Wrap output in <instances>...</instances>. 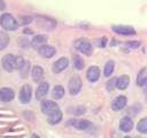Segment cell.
I'll return each instance as SVG.
<instances>
[{"label": "cell", "instance_id": "1", "mask_svg": "<svg viewBox=\"0 0 147 138\" xmlns=\"http://www.w3.org/2000/svg\"><path fill=\"white\" fill-rule=\"evenodd\" d=\"M0 24H1V26L5 30H8V31H14L18 26V22L9 13H5V14L1 15V17H0Z\"/></svg>", "mask_w": 147, "mask_h": 138}, {"label": "cell", "instance_id": "2", "mask_svg": "<svg viewBox=\"0 0 147 138\" xmlns=\"http://www.w3.org/2000/svg\"><path fill=\"white\" fill-rule=\"evenodd\" d=\"M1 64L6 71H13V70L17 69V56H15L13 54H7L2 57Z\"/></svg>", "mask_w": 147, "mask_h": 138}, {"label": "cell", "instance_id": "3", "mask_svg": "<svg viewBox=\"0 0 147 138\" xmlns=\"http://www.w3.org/2000/svg\"><path fill=\"white\" fill-rule=\"evenodd\" d=\"M40 109L44 114H46L47 116L56 113L57 110H60L59 108V105L55 102V101H52V100H44L41 101V105H40Z\"/></svg>", "mask_w": 147, "mask_h": 138}, {"label": "cell", "instance_id": "4", "mask_svg": "<svg viewBox=\"0 0 147 138\" xmlns=\"http://www.w3.org/2000/svg\"><path fill=\"white\" fill-rule=\"evenodd\" d=\"M75 48L77 51H79L80 53L85 54V55H91L92 54V51H93L91 43L87 41L86 39H83V38L82 39H77L75 41Z\"/></svg>", "mask_w": 147, "mask_h": 138}, {"label": "cell", "instance_id": "5", "mask_svg": "<svg viewBox=\"0 0 147 138\" xmlns=\"http://www.w3.org/2000/svg\"><path fill=\"white\" fill-rule=\"evenodd\" d=\"M31 97H32V89L29 84H24L21 90H20V94H18V99L22 103H28L30 102L31 100Z\"/></svg>", "mask_w": 147, "mask_h": 138}, {"label": "cell", "instance_id": "6", "mask_svg": "<svg viewBox=\"0 0 147 138\" xmlns=\"http://www.w3.org/2000/svg\"><path fill=\"white\" fill-rule=\"evenodd\" d=\"M82 79L78 77V76H74L70 80H69V85H68V89H69V93L71 95H76L80 89H82Z\"/></svg>", "mask_w": 147, "mask_h": 138}, {"label": "cell", "instance_id": "7", "mask_svg": "<svg viewBox=\"0 0 147 138\" xmlns=\"http://www.w3.org/2000/svg\"><path fill=\"white\" fill-rule=\"evenodd\" d=\"M113 31L118 34H124V36L136 34V30L129 25H113Z\"/></svg>", "mask_w": 147, "mask_h": 138}, {"label": "cell", "instance_id": "8", "mask_svg": "<svg viewBox=\"0 0 147 138\" xmlns=\"http://www.w3.org/2000/svg\"><path fill=\"white\" fill-rule=\"evenodd\" d=\"M69 66V60L67 57H60L59 60H56L53 63V72L59 74L61 71H63L64 69H67V67Z\"/></svg>", "mask_w": 147, "mask_h": 138}, {"label": "cell", "instance_id": "9", "mask_svg": "<svg viewBox=\"0 0 147 138\" xmlns=\"http://www.w3.org/2000/svg\"><path fill=\"white\" fill-rule=\"evenodd\" d=\"M48 90H49V85L47 82H40L37 90H36V99L38 100H42L47 93H48Z\"/></svg>", "mask_w": 147, "mask_h": 138}, {"label": "cell", "instance_id": "10", "mask_svg": "<svg viewBox=\"0 0 147 138\" xmlns=\"http://www.w3.org/2000/svg\"><path fill=\"white\" fill-rule=\"evenodd\" d=\"M126 101H127V99H126V97H124V95H118V97H116V98L111 101V109L115 110V112L123 109V108L125 107V105H126Z\"/></svg>", "mask_w": 147, "mask_h": 138}, {"label": "cell", "instance_id": "11", "mask_svg": "<svg viewBox=\"0 0 147 138\" xmlns=\"http://www.w3.org/2000/svg\"><path fill=\"white\" fill-rule=\"evenodd\" d=\"M15 97V92L13 91V89L9 87H1L0 89V100L3 102H9L14 99Z\"/></svg>", "mask_w": 147, "mask_h": 138}, {"label": "cell", "instance_id": "12", "mask_svg": "<svg viewBox=\"0 0 147 138\" xmlns=\"http://www.w3.org/2000/svg\"><path fill=\"white\" fill-rule=\"evenodd\" d=\"M38 52L39 54L42 56V57H46V59H49L52 56H54V54L56 53V49L53 47V46H49V45H42L41 47L38 48Z\"/></svg>", "mask_w": 147, "mask_h": 138}, {"label": "cell", "instance_id": "13", "mask_svg": "<svg viewBox=\"0 0 147 138\" xmlns=\"http://www.w3.org/2000/svg\"><path fill=\"white\" fill-rule=\"evenodd\" d=\"M86 78H87L90 82H92V83L96 82V80L100 78V69H99L96 66L90 67V68L87 69V71H86Z\"/></svg>", "mask_w": 147, "mask_h": 138}, {"label": "cell", "instance_id": "14", "mask_svg": "<svg viewBox=\"0 0 147 138\" xmlns=\"http://www.w3.org/2000/svg\"><path fill=\"white\" fill-rule=\"evenodd\" d=\"M31 77L33 79V82L36 83H40L44 78V69L39 66H34L31 70Z\"/></svg>", "mask_w": 147, "mask_h": 138}, {"label": "cell", "instance_id": "15", "mask_svg": "<svg viewBox=\"0 0 147 138\" xmlns=\"http://www.w3.org/2000/svg\"><path fill=\"white\" fill-rule=\"evenodd\" d=\"M132 128H133V122H132V120H131L130 117L124 116V117L119 121V129H121L122 131L129 132V131L132 130Z\"/></svg>", "mask_w": 147, "mask_h": 138}, {"label": "cell", "instance_id": "16", "mask_svg": "<svg viewBox=\"0 0 147 138\" xmlns=\"http://www.w3.org/2000/svg\"><path fill=\"white\" fill-rule=\"evenodd\" d=\"M70 125H72L77 130H86L91 125V123L87 120H72L70 121Z\"/></svg>", "mask_w": 147, "mask_h": 138}, {"label": "cell", "instance_id": "17", "mask_svg": "<svg viewBox=\"0 0 147 138\" xmlns=\"http://www.w3.org/2000/svg\"><path fill=\"white\" fill-rule=\"evenodd\" d=\"M47 43V37L45 34H37L36 37H33V39L31 40V45L34 48H39L42 45H45Z\"/></svg>", "mask_w": 147, "mask_h": 138}, {"label": "cell", "instance_id": "18", "mask_svg": "<svg viewBox=\"0 0 147 138\" xmlns=\"http://www.w3.org/2000/svg\"><path fill=\"white\" fill-rule=\"evenodd\" d=\"M130 84V77L127 75H123L121 77L117 78V82H116V87L119 89V90H125Z\"/></svg>", "mask_w": 147, "mask_h": 138}, {"label": "cell", "instance_id": "19", "mask_svg": "<svg viewBox=\"0 0 147 138\" xmlns=\"http://www.w3.org/2000/svg\"><path fill=\"white\" fill-rule=\"evenodd\" d=\"M62 120V112L61 110H57L56 113L47 116V122L49 124H57L59 122H61Z\"/></svg>", "mask_w": 147, "mask_h": 138}, {"label": "cell", "instance_id": "20", "mask_svg": "<svg viewBox=\"0 0 147 138\" xmlns=\"http://www.w3.org/2000/svg\"><path fill=\"white\" fill-rule=\"evenodd\" d=\"M64 95V87L61 86V85H56L54 86L53 91H52V97L55 99V100H59L61 98H63Z\"/></svg>", "mask_w": 147, "mask_h": 138}, {"label": "cell", "instance_id": "21", "mask_svg": "<svg viewBox=\"0 0 147 138\" xmlns=\"http://www.w3.org/2000/svg\"><path fill=\"white\" fill-rule=\"evenodd\" d=\"M72 64H74L75 69H77V70H82V69L84 68V66H85V62H84V60H83L82 56H79V55H75V56L72 57Z\"/></svg>", "mask_w": 147, "mask_h": 138}, {"label": "cell", "instance_id": "22", "mask_svg": "<svg viewBox=\"0 0 147 138\" xmlns=\"http://www.w3.org/2000/svg\"><path fill=\"white\" fill-rule=\"evenodd\" d=\"M114 68H115V62H114L113 60H109V61H107V63L105 64L103 75H105L106 77H109V76L113 74V71H114Z\"/></svg>", "mask_w": 147, "mask_h": 138}, {"label": "cell", "instance_id": "23", "mask_svg": "<svg viewBox=\"0 0 147 138\" xmlns=\"http://www.w3.org/2000/svg\"><path fill=\"white\" fill-rule=\"evenodd\" d=\"M137 130L140 133H147V116L139 120V122L137 123Z\"/></svg>", "mask_w": 147, "mask_h": 138}, {"label": "cell", "instance_id": "24", "mask_svg": "<svg viewBox=\"0 0 147 138\" xmlns=\"http://www.w3.org/2000/svg\"><path fill=\"white\" fill-rule=\"evenodd\" d=\"M9 44V36L6 32L0 31V49H3Z\"/></svg>", "mask_w": 147, "mask_h": 138}, {"label": "cell", "instance_id": "25", "mask_svg": "<svg viewBox=\"0 0 147 138\" xmlns=\"http://www.w3.org/2000/svg\"><path fill=\"white\" fill-rule=\"evenodd\" d=\"M29 68H30V63H29L28 61H25V62L23 63L22 68L20 69V71H21V76H22L23 78H25V77L28 76V72H29Z\"/></svg>", "mask_w": 147, "mask_h": 138}, {"label": "cell", "instance_id": "26", "mask_svg": "<svg viewBox=\"0 0 147 138\" xmlns=\"http://www.w3.org/2000/svg\"><path fill=\"white\" fill-rule=\"evenodd\" d=\"M146 71H147V69H146V68H144V69H141V70L139 71V74H138V77H137V84H138L139 86H141L142 80L146 78V77H145Z\"/></svg>", "mask_w": 147, "mask_h": 138}, {"label": "cell", "instance_id": "27", "mask_svg": "<svg viewBox=\"0 0 147 138\" xmlns=\"http://www.w3.org/2000/svg\"><path fill=\"white\" fill-rule=\"evenodd\" d=\"M116 82H117V78H111V79H109L108 82H107V84H106V89H107V91H113L115 87H116Z\"/></svg>", "mask_w": 147, "mask_h": 138}, {"label": "cell", "instance_id": "28", "mask_svg": "<svg viewBox=\"0 0 147 138\" xmlns=\"http://www.w3.org/2000/svg\"><path fill=\"white\" fill-rule=\"evenodd\" d=\"M32 22V17L31 16H22L18 20V24H29Z\"/></svg>", "mask_w": 147, "mask_h": 138}, {"label": "cell", "instance_id": "29", "mask_svg": "<svg viewBox=\"0 0 147 138\" xmlns=\"http://www.w3.org/2000/svg\"><path fill=\"white\" fill-rule=\"evenodd\" d=\"M126 45L131 48H138L140 46V41L138 40H131V41H126Z\"/></svg>", "mask_w": 147, "mask_h": 138}, {"label": "cell", "instance_id": "30", "mask_svg": "<svg viewBox=\"0 0 147 138\" xmlns=\"http://www.w3.org/2000/svg\"><path fill=\"white\" fill-rule=\"evenodd\" d=\"M141 87L144 89V91H145V92H147V77L142 80V83H141Z\"/></svg>", "mask_w": 147, "mask_h": 138}, {"label": "cell", "instance_id": "31", "mask_svg": "<svg viewBox=\"0 0 147 138\" xmlns=\"http://www.w3.org/2000/svg\"><path fill=\"white\" fill-rule=\"evenodd\" d=\"M5 7H6V5H5L3 0H0V10H3V9H5Z\"/></svg>", "mask_w": 147, "mask_h": 138}, {"label": "cell", "instance_id": "32", "mask_svg": "<svg viewBox=\"0 0 147 138\" xmlns=\"http://www.w3.org/2000/svg\"><path fill=\"white\" fill-rule=\"evenodd\" d=\"M31 138H40V137H39L38 135H32V136H31Z\"/></svg>", "mask_w": 147, "mask_h": 138}, {"label": "cell", "instance_id": "33", "mask_svg": "<svg viewBox=\"0 0 147 138\" xmlns=\"http://www.w3.org/2000/svg\"><path fill=\"white\" fill-rule=\"evenodd\" d=\"M124 138H131V137H129V136H126V137H124Z\"/></svg>", "mask_w": 147, "mask_h": 138}]
</instances>
